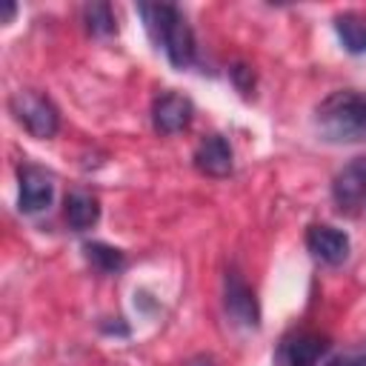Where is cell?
Instances as JSON below:
<instances>
[{"instance_id": "obj_1", "label": "cell", "mask_w": 366, "mask_h": 366, "mask_svg": "<svg viewBox=\"0 0 366 366\" xmlns=\"http://www.w3.org/2000/svg\"><path fill=\"white\" fill-rule=\"evenodd\" d=\"M137 11L143 17V26L149 37L163 46L169 63L174 69H189L194 63V31L183 11L172 3H137Z\"/></svg>"}, {"instance_id": "obj_2", "label": "cell", "mask_w": 366, "mask_h": 366, "mask_svg": "<svg viewBox=\"0 0 366 366\" xmlns=\"http://www.w3.org/2000/svg\"><path fill=\"white\" fill-rule=\"evenodd\" d=\"M315 129L326 143L366 140V92H335L315 112Z\"/></svg>"}, {"instance_id": "obj_3", "label": "cell", "mask_w": 366, "mask_h": 366, "mask_svg": "<svg viewBox=\"0 0 366 366\" xmlns=\"http://www.w3.org/2000/svg\"><path fill=\"white\" fill-rule=\"evenodd\" d=\"M9 112L14 114V120L37 140H49L57 134L60 129V112L57 106L46 97V94H37V92H14L9 97Z\"/></svg>"}, {"instance_id": "obj_4", "label": "cell", "mask_w": 366, "mask_h": 366, "mask_svg": "<svg viewBox=\"0 0 366 366\" xmlns=\"http://www.w3.org/2000/svg\"><path fill=\"white\" fill-rule=\"evenodd\" d=\"M329 352V337L317 332H289L274 349V366H317Z\"/></svg>"}, {"instance_id": "obj_5", "label": "cell", "mask_w": 366, "mask_h": 366, "mask_svg": "<svg viewBox=\"0 0 366 366\" xmlns=\"http://www.w3.org/2000/svg\"><path fill=\"white\" fill-rule=\"evenodd\" d=\"M223 306H226V315L243 326V329H257L260 326V306H257V297L252 292V286L240 277V272L229 269L226 277H223Z\"/></svg>"}, {"instance_id": "obj_6", "label": "cell", "mask_w": 366, "mask_h": 366, "mask_svg": "<svg viewBox=\"0 0 366 366\" xmlns=\"http://www.w3.org/2000/svg\"><path fill=\"white\" fill-rule=\"evenodd\" d=\"M332 197L340 212H357L366 206V157L349 160L332 180Z\"/></svg>"}, {"instance_id": "obj_7", "label": "cell", "mask_w": 366, "mask_h": 366, "mask_svg": "<svg viewBox=\"0 0 366 366\" xmlns=\"http://www.w3.org/2000/svg\"><path fill=\"white\" fill-rule=\"evenodd\" d=\"M17 183H20V194H17L20 212L34 214V212L49 209V203L54 197V180L46 169L26 163L17 169Z\"/></svg>"}, {"instance_id": "obj_8", "label": "cell", "mask_w": 366, "mask_h": 366, "mask_svg": "<svg viewBox=\"0 0 366 366\" xmlns=\"http://www.w3.org/2000/svg\"><path fill=\"white\" fill-rule=\"evenodd\" d=\"M194 106L186 94L177 92H166L152 103V126L160 134H177L192 123Z\"/></svg>"}, {"instance_id": "obj_9", "label": "cell", "mask_w": 366, "mask_h": 366, "mask_svg": "<svg viewBox=\"0 0 366 366\" xmlns=\"http://www.w3.org/2000/svg\"><path fill=\"white\" fill-rule=\"evenodd\" d=\"M306 249L329 266H337L349 257V234L329 226V223H312L306 229Z\"/></svg>"}, {"instance_id": "obj_10", "label": "cell", "mask_w": 366, "mask_h": 366, "mask_svg": "<svg viewBox=\"0 0 366 366\" xmlns=\"http://www.w3.org/2000/svg\"><path fill=\"white\" fill-rule=\"evenodd\" d=\"M192 160H194V169H197L200 174H206V177H226V174H232V169H234L232 146H229V140L220 137V134L203 137V140L197 143Z\"/></svg>"}, {"instance_id": "obj_11", "label": "cell", "mask_w": 366, "mask_h": 366, "mask_svg": "<svg viewBox=\"0 0 366 366\" xmlns=\"http://www.w3.org/2000/svg\"><path fill=\"white\" fill-rule=\"evenodd\" d=\"M63 214H66L69 229L86 232V229H92L100 220V203L89 192H69L66 203H63Z\"/></svg>"}, {"instance_id": "obj_12", "label": "cell", "mask_w": 366, "mask_h": 366, "mask_svg": "<svg viewBox=\"0 0 366 366\" xmlns=\"http://www.w3.org/2000/svg\"><path fill=\"white\" fill-rule=\"evenodd\" d=\"M335 31H337V37L343 40L346 51H352V54L366 51V23H363V17H357V14H352V11L337 14V17H335Z\"/></svg>"}, {"instance_id": "obj_13", "label": "cell", "mask_w": 366, "mask_h": 366, "mask_svg": "<svg viewBox=\"0 0 366 366\" xmlns=\"http://www.w3.org/2000/svg\"><path fill=\"white\" fill-rule=\"evenodd\" d=\"M83 252H86V260H89L97 272H103V274H117V272L126 266V254H123L120 249H114V246H106V243L92 240V243L83 246Z\"/></svg>"}, {"instance_id": "obj_14", "label": "cell", "mask_w": 366, "mask_h": 366, "mask_svg": "<svg viewBox=\"0 0 366 366\" xmlns=\"http://www.w3.org/2000/svg\"><path fill=\"white\" fill-rule=\"evenodd\" d=\"M83 23L89 29V34L94 37H109L117 31V23H114V11L109 3L97 0V3H86L83 6Z\"/></svg>"}, {"instance_id": "obj_15", "label": "cell", "mask_w": 366, "mask_h": 366, "mask_svg": "<svg viewBox=\"0 0 366 366\" xmlns=\"http://www.w3.org/2000/svg\"><path fill=\"white\" fill-rule=\"evenodd\" d=\"M229 74H232V83H234V89L240 92V94H252V89H254V71L246 66V63H234L232 69H229Z\"/></svg>"}, {"instance_id": "obj_16", "label": "cell", "mask_w": 366, "mask_h": 366, "mask_svg": "<svg viewBox=\"0 0 366 366\" xmlns=\"http://www.w3.org/2000/svg\"><path fill=\"white\" fill-rule=\"evenodd\" d=\"M326 366H366V343L355 346V349H346L340 355H335Z\"/></svg>"}, {"instance_id": "obj_17", "label": "cell", "mask_w": 366, "mask_h": 366, "mask_svg": "<svg viewBox=\"0 0 366 366\" xmlns=\"http://www.w3.org/2000/svg\"><path fill=\"white\" fill-rule=\"evenodd\" d=\"M14 14H17V6H14L11 0H6V3H3V23H11Z\"/></svg>"}]
</instances>
